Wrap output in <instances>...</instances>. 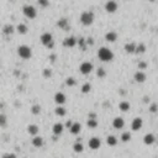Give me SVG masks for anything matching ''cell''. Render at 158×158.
I'll list each match as a JSON object with an SVG mask.
<instances>
[{"mask_svg":"<svg viewBox=\"0 0 158 158\" xmlns=\"http://www.w3.org/2000/svg\"><path fill=\"white\" fill-rule=\"evenodd\" d=\"M98 58L101 62H111L114 59V52L108 47H101L98 51Z\"/></svg>","mask_w":158,"mask_h":158,"instance_id":"1","label":"cell"},{"mask_svg":"<svg viewBox=\"0 0 158 158\" xmlns=\"http://www.w3.org/2000/svg\"><path fill=\"white\" fill-rule=\"evenodd\" d=\"M17 56L22 59H30L32 57V49L26 45H21L17 47Z\"/></svg>","mask_w":158,"mask_h":158,"instance_id":"2","label":"cell"},{"mask_svg":"<svg viewBox=\"0 0 158 158\" xmlns=\"http://www.w3.org/2000/svg\"><path fill=\"white\" fill-rule=\"evenodd\" d=\"M94 14L91 11H83L80 14V22L84 25V26H90L93 25L94 22Z\"/></svg>","mask_w":158,"mask_h":158,"instance_id":"3","label":"cell"},{"mask_svg":"<svg viewBox=\"0 0 158 158\" xmlns=\"http://www.w3.org/2000/svg\"><path fill=\"white\" fill-rule=\"evenodd\" d=\"M41 42H42V45L47 48H53V46H55L53 36H52V34H49V32H45V34L41 35Z\"/></svg>","mask_w":158,"mask_h":158,"instance_id":"4","label":"cell"},{"mask_svg":"<svg viewBox=\"0 0 158 158\" xmlns=\"http://www.w3.org/2000/svg\"><path fill=\"white\" fill-rule=\"evenodd\" d=\"M22 13H24V15H25L27 19H30V20H34V19L37 16V10H36V7L32 6V5H25L24 9H22Z\"/></svg>","mask_w":158,"mask_h":158,"instance_id":"5","label":"cell"},{"mask_svg":"<svg viewBox=\"0 0 158 158\" xmlns=\"http://www.w3.org/2000/svg\"><path fill=\"white\" fill-rule=\"evenodd\" d=\"M93 69H94V67H93V63L91 62H83L82 64H80V67H79L80 73H82V74H84V76L90 74V73L93 72Z\"/></svg>","mask_w":158,"mask_h":158,"instance_id":"6","label":"cell"},{"mask_svg":"<svg viewBox=\"0 0 158 158\" xmlns=\"http://www.w3.org/2000/svg\"><path fill=\"white\" fill-rule=\"evenodd\" d=\"M118 9H119V5L115 0H109V1L105 3V10H106V13H109V14L116 13Z\"/></svg>","mask_w":158,"mask_h":158,"instance_id":"7","label":"cell"},{"mask_svg":"<svg viewBox=\"0 0 158 158\" xmlns=\"http://www.w3.org/2000/svg\"><path fill=\"white\" fill-rule=\"evenodd\" d=\"M61 30L63 31H69L70 30V26H69V21L66 19V17H62L57 21V24H56Z\"/></svg>","mask_w":158,"mask_h":158,"instance_id":"8","label":"cell"},{"mask_svg":"<svg viewBox=\"0 0 158 158\" xmlns=\"http://www.w3.org/2000/svg\"><path fill=\"white\" fill-rule=\"evenodd\" d=\"M76 45H77V40L73 36H68V37H66L64 40H63V46H64L66 48H72Z\"/></svg>","mask_w":158,"mask_h":158,"instance_id":"9","label":"cell"},{"mask_svg":"<svg viewBox=\"0 0 158 158\" xmlns=\"http://www.w3.org/2000/svg\"><path fill=\"white\" fill-rule=\"evenodd\" d=\"M88 145H89V148H91V150H99L101 146V140L98 137H91L89 140Z\"/></svg>","mask_w":158,"mask_h":158,"instance_id":"10","label":"cell"},{"mask_svg":"<svg viewBox=\"0 0 158 158\" xmlns=\"http://www.w3.org/2000/svg\"><path fill=\"white\" fill-rule=\"evenodd\" d=\"M133 79H135V82H136V83L141 84V83H145V82H146L147 76L145 74V72H143V70H137V72L135 73Z\"/></svg>","mask_w":158,"mask_h":158,"instance_id":"11","label":"cell"},{"mask_svg":"<svg viewBox=\"0 0 158 158\" xmlns=\"http://www.w3.org/2000/svg\"><path fill=\"white\" fill-rule=\"evenodd\" d=\"M142 125H143V120L141 118H135L131 122V129L133 131H139L142 129Z\"/></svg>","mask_w":158,"mask_h":158,"instance_id":"12","label":"cell"},{"mask_svg":"<svg viewBox=\"0 0 158 158\" xmlns=\"http://www.w3.org/2000/svg\"><path fill=\"white\" fill-rule=\"evenodd\" d=\"M66 100H67V98H66V95L62 91H58V93L55 94V103L57 105H63L66 103Z\"/></svg>","mask_w":158,"mask_h":158,"instance_id":"13","label":"cell"},{"mask_svg":"<svg viewBox=\"0 0 158 158\" xmlns=\"http://www.w3.org/2000/svg\"><path fill=\"white\" fill-rule=\"evenodd\" d=\"M63 130H64V126H63V124H61V122L55 124L53 127H52V132H53L55 136H61L63 133Z\"/></svg>","mask_w":158,"mask_h":158,"instance_id":"14","label":"cell"},{"mask_svg":"<svg viewBox=\"0 0 158 158\" xmlns=\"http://www.w3.org/2000/svg\"><path fill=\"white\" fill-rule=\"evenodd\" d=\"M112 126H114V129H116V130H121L124 126H125V121L122 118H115L112 120Z\"/></svg>","mask_w":158,"mask_h":158,"instance_id":"15","label":"cell"},{"mask_svg":"<svg viewBox=\"0 0 158 158\" xmlns=\"http://www.w3.org/2000/svg\"><path fill=\"white\" fill-rule=\"evenodd\" d=\"M27 132H28L30 136H36V135H38L40 129H38V126H37V125H35V124H30V125L27 126Z\"/></svg>","mask_w":158,"mask_h":158,"instance_id":"16","label":"cell"},{"mask_svg":"<svg viewBox=\"0 0 158 158\" xmlns=\"http://www.w3.org/2000/svg\"><path fill=\"white\" fill-rule=\"evenodd\" d=\"M69 130H70L72 135H78L80 132V130H82V125L79 122H72Z\"/></svg>","mask_w":158,"mask_h":158,"instance_id":"17","label":"cell"},{"mask_svg":"<svg viewBox=\"0 0 158 158\" xmlns=\"http://www.w3.org/2000/svg\"><path fill=\"white\" fill-rule=\"evenodd\" d=\"M32 146L36 147V148H40V147L43 146V139L41 137V136L36 135L34 136V139H32Z\"/></svg>","mask_w":158,"mask_h":158,"instance_id":"18","label":"cell"},{"mask_svg":"<svg viewBox=\"0 0 158 158\" xmlns=\"http://www.w3.org/2000/svg\"><path fill=\"white\" fill-rule=\"evenodd\" d=\"M156 141V137H154V135L153 133H147L145 137H143V143L147 145V146H151L153 145Z\"/></svg>","mask_w":158,"mask_h":158,"instance_id":"19","label":"cell"},{"mask_svg":"<svg viewBox=\"0 0 158 158\" xmlns=\"http://www.w3.org/2000/svg\"><path fill=\"white\" fill-rule=\"evenodd\" d=\"M105 40L108 42H115L118 40V34L115 31H109V32L105 34Z\"/></svg>","mask_w":158,"mask_h":158,"instance_id":"20","label":"cell"},{"mask_svg":"<svg viewBox=\"0 0 158 158\" xmlns=\"http://www.w3.org/2000/svg\"><path fill=\"white\" fill-rule=\"evenodd\" d=\"M125 52L129 55H133L135 53V49H136V43H133V42H130V43H126L125 47H124Z\"/></svg>","mask_w":158,"mask_h":158,"instance_id":"21","label":"cell"},{"mask_svg":"<svg viewBox=\"0 0 158 158\" xmlns=\"http://www.w3.org/2000/svg\"><path fill=\"white\" fill-rule=\"evenodd\" d=\"M119 109L122 111V112H126V111H129L131 109V104L129 101H121L119 104Z\"/></svg>","mask_w":158,"mask_h":158,"instance_id":"22","label":"cell"},{"mask_svg":"<svg viewBox=\"0 0 158 158\" xmlns=\"http://www.w3.org/2000/svg\"><path fill=\"white\" fill-rule=\"evenodd\" d=\"M106 143H108V146L114 147V146H116V145H118V139L115 137L114 135H109L108 137H106Z\"/></svg>","mask_w":158,"mask_h":158,"instance_id":"23","label":"cell"},{"mask_svg":"<svg viewBox=\"0 0 158 158\" xmlns=\"http://www.w3.org/2000/svg\"><path fill=\"white\" fill-rule=\"evenodd\" d=\"M16 31H17L20 35H25V34H27L28 27H27L25 24H19V25L16 26Z\"/></svg>","mask_w":158,"mask_h":158,"instance_id":"24","label":"cell"},{"mask_svg":"<svg viewBox=\"0 0 158 158\" xmlns=\"http://www.w3.org/2000/svg\"><path fill=\"white\" fill-rule=\"evenodd\" d=\"M14 31H15L14 26L7 24V25H5L4 28H3V34H4V35H13V34H14Z\"/></svg>","mask_w":158,"mask_h":158,"instance_id":"25","label":"cell"},{"mask_svg":"<svg viewBox=\"0 0 158 158\" xmlns=\"http://www.w3.org/2000/svg\"><path fill=\"white\" fill-rule=\"evenodd\" d=\"M55 114L57 115V116H64V115L67 114V110L62 106V105H58V106L55 109Z\"/></svg>","mask_w":158,"mask_h":158,"instance_id":"26","label":"cell"},{"mask_svg":"<svg viewBox=\"0 0 158 158\" xmlns=\"http://www.w3.org/2000/svg\"><path fill=\"white\" fill-rule=\"evenodd\" d=\"M73 151H74L76 153H82V152L84 151V146H83V143H80V142H76L74 145H73Z\"/></svg>","mask_w":158,"mask_h":158,"instance_id":"27","label":"cell"},{"mask_svg":"<svg viewBox=\"0 0 158 158\" xmlns=\"http://www.w3.org/2000/svg\"><path fill=\"white\" fill-rule=\"evenodd\" d=\"M98 120L97 119H88V121H87V126L89 129H97L98 127Z\"/></svg>","mask_w":158,"mask_h":158,"instance_id":"28","label":"cell"},{"mask_svg":"<svg viewBox=\"0 0 158 158\" xmlns=\"http://www.w3.org/2000/svg\"><path fill=\"white\" fill-rule=\"evenodd\" d=\"M7 126V116L5 114H0V127H6Z\"/></svg>","mask_w":158,"mask_h":158,"instance_id":"29","label":"cell"},{"mask_svg":"<svg viewBox=\"0 0 158 158\" xmlns=\"http://www.w3.org/2000/svg\"><path fill=\"white\" fill-rule=\"evenodd\" d=\"M146 52V46L143 43H140V45H136V49H135V53L137 55H142Z\"/></svg>","mask_w":158,"mask_h":158,"instance_id":"30","label":"cell"},{"mask_svg":"<svg viewBox=\"0 0 158 158\" xmlns=\"http://www.w3.org/2000/svg\"><path fill=\"white\" fill-rule=\"evenodd\" d=\"M41 106L38 104H35V105H32V108H31V112H32L34 115H40L41 114Z\"/></svg>","mask_w":158,"mask_h":158,"instance_id":"31","label":"cell"},{"mask_svg":"<svg viewBox=\"0 0 158 158\" xmlns=\"http://www.w3.org/2000/svg\"><path fill=\"white\" fill-rule=\"evenodd\" d=\"M90 90H91V84H89V83H84V84H83V87H82V93H83V94H88Z\"/></svg>","mask_w":158,"mask_h":158,"instance_id":"32","label":"cell"},{"mask_svg":"<svg viewBox=\"0 0 158 158\" xmlns=\"http://www.w3.org/2000/svg\"><path fill=\"white\" fill-rule=\"evenodd\" d=\"M77 84V80L73 78V77H68L67 79H66V85L67 87H74Z\"/></svg>","mask_w":158,"mask_h":158,"instance_id":"33","label":"cell"},{"mask_svg":"<svg viewBox=\"0 0 158 158\" xmlns=\"http://www.w3.org/2000/svg\"><path fill=\"white\" fill-rule=\"evenodd\" d=\"M97 77L98 78H105L106 77V70H105L104 68H98V70H97Z\"/></svg>","mask_w":158,"mask_h":158,"instance_id":"34","label":"cell"},{"mask_svg":"<svg viewBox=\"0 0 158 158\" xmlns=\"http://www.w3.org/2000/svg\"><path fill=\"white\" fill-rule=\"evenodd\" d=\"M131 140V133L130 132H124L121 135V141L122 142H129Z\"/></svg>","mask_w":158,"mask_h":158,"instance_id":"35","label":"cell"},{"mask_svg":"<svg viewBox=\"0 0 158 158\" xmlns=\"http://www.w3.org/2000/svg\"><path fill=\"white\" fill-rule=\"evenodd\" d=\"M37 4L41 6V7H48L49 6V0H37Z\"/></svg>","mask_w":158,"mask_h":158,"instance_id":"36","label":"cell"},{"mask_svg":"<svg viewBox=\"0 0 158 158\" xmlns=\"http://www.w3.org/2000/svg\"><path fill=\"white\" fill-rule=\"evenodd\" d=\"M43 77L45 78H51L52 77V69H49V68H46V69H43Z\"/></svg>","mask_w":158,"mask_h":158,"instance_id":"37","label":"cell"},{"mask_svg":"<svg viewBox=\"0 0 158 158\" xmlns=\"http://www.w3.org/2000/svg\"><path fill=\"white\" fill-rule=\"evenodd\" d=\"M147 67H148V64H147L145 61H142V62L139 63V69H140V70H145Z\"/></svg>","mask_w":158,"mask_h":158,"instance_id":"38","label":"cell"},{"mask_svg":"<svg viewBox=\"0 0 158 158\" xmlns=\"http://www.w3.org/2000/svg\"><path fill=\"white\" fill-rule=\"evenodd\" d=\"M150 111H151L152 114H156V112H157V104L153 103V104L151 105V106H150Z\"/></svg>","mask_w":158,"mask_h":158,"instance_id":"39","label":"cell"},{"mask_svg":"<svg viewBox=\"0 0 158 158\" xmlns=\"http://www.w3.org/2000/svg\"><path fill=\"white\" fill-rule=\"evenodd\" d=\"M1 158H16V154L15 153H5Z\"/></svg>","mask_w":158,"mask_h":158,"instance_id":"40","label":"cell"},{"mask_svg":"<svg viewBox=\"0 0 158 158\" xmlns=\"http://www.w3.org/2000/svg\"><path fill=\"white\" fill-rule=\"evenodd\" d=\"M93 43H94L93 38H87V46H93Z\"/></svg>","mask_w":158,"mask_h":158,"instance_id":"41","label":"cell"},{"mask_svg":"<svg viewBox=\"0 0 158 158\" xmlns=\"http://www.w3.org/2000/svg\"><path fill=\"white\" fill-rule=\"evenodd\" d=\"M89 119H97V115H95V112H90V115H89Z\"/></svg>","mask_w":158,"mask_h":158,"instance_id":"42","label":"cell"},{"mask_svg":"<svg viewBox=\"0 0 158 158\" xmlns=\"http://www.w3.org/2000/svg\"><path fill=\"white\" fill-rule=\"evenodd\" d=\"M70 125H72V121H70V120H68V121L66 122V127H68V129H69V127H70Z\"/></svg>","mask_w":158,"mask_h":158,"instance_id":"43","label":"cell"},{"mask_svg":"<svg viewBox=\"0 0 158 158\" xmlns=\"http://www.w3.org/2000/svg\"><path fill=\"white\" fill-rule=\"evenodd\" d=\"M147 1H150V3H154L156 0H147Z\"/></svg>","mask_w":158,"mask_h":158,"instance_id":"44","label":"cell"},{"mask_svg":"<svg viewBox=\"0 0 158 158\" xmlns=\"http://www.w3.org/2000/svg\"><path fill=\"white\" fill-rule=\"evenodd\" d=\"M24 158H27V157H24Z\"/></svg>","mask_w":158,"mask_h":158,"instance_id":"45","label":"cell"}]
</instances>
